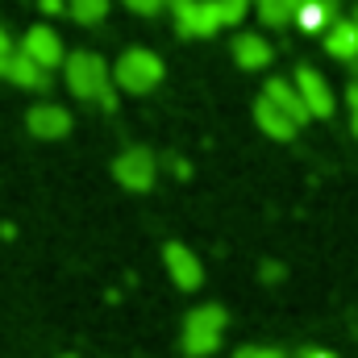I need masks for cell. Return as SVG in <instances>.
<instances>
[{
	"label": "cell",
	"mask_w": 358,
	"mask_h": 358,
	"mask_svg": "<svg viewBox=\"0 0 358 358\" xmlns=\"http://www.w3.org/2000/svg\"><path fill=\"white\" fill-rule=\"evenodd\" d=\"M63 67H67V88L76 92L80 100H100L104 108H117L113 76H108V67H104L100 55H92V50H76V55L63 59Z\"/></svg>",
	"instance_id": "cell-1"
},
{
	"label": "cell",
	"mask_w": 358,
	"mask_h": 358,
	"mask_svg": "<svg viewBox=\"0 0 358 358\" xmlns=\"http://www.w3.org/2000/svg\"><path fill=\"white\" fill-rule=\"evenodd\" d=\"M355 84H358V63H355Z\"/></svg>",
	"instance_id": "cell-27"
},
{
	"label": "cell",
	"mask_w": 358,
	"mask_h": 358,
	"mask_svg": "<svg viewBox=\"0 0 358 358\" xmlns=\"http://www.w3.org/2000/svg\"><path fill=\"white\" fill-rule=\"evenodd\" d=\"M300 358H338V355H329V350H317V346H308V350H304Z\"/></svg>",
	"instance_id": "cell-23"
},
{
	"label": "cell",
	"mask_w": 358,
	"mask_h": 358,
	"mask_svg": "<svg viewBox=\"0 0 358 358\" xmlns=\"http://www.w3.org/2000/svg\"><path fill=\"white\" fill-rule=\"evenodd\" d=\"M25 125H29L34 138L55 142V138H67V134H71V113H67L63 104H34L29 117H25Z\"/></svg>",
	"instance_id": "cell-8"
},
{
	"label": "cell",
	"mask_w": 358,
	"mask_h": 358,
	"mask_svg": "<svg viewBox=\"0 0 358 358\" xmlns=\"http://www.w3.org/2000/svg\"><path fill=\"white\" fill-rule=\"evenodd\" d=\"M346 100H350V125H355V134H358V84H350Z\"/></svg>",
	"instance_id": "cell-21"
},
{
	"label": "cell",
	"mask_w": 358,
	"mask_h": 358,
	"mask_svg": "<svg viewBox=\"0 0 358 358\" xmlns=\"http://www.w3.org/2000/svg\"><path fill=\"white\" fill-rule=\"evenodd\" d=\"M234 358H283L279 350H271V346H242Z\"/></svg>",
	"instance_id": "cell-20"
},
{
	"label": "cell",
	"mask_w": 358,
	"mask_h": 358,
	"mask_svg": "<svg viewBox=\"0 0 358 358\" xmlns=\"http://www.w3.org/2000/svg\"><path fill=\"white\" fill-rule=\"evenodd\" d=\"M234 59H238L242 67H267L271 46L259 38V34H238V38H234Z\"/></svg>",
	"instance_id": "cell-13"
},
{
	"label": "cell",
	"mask_w": 358,
	"mask_h": 358,
	"mask_svg": "<svg viewBox=\"0 0 358 358\" xmlns=\"http://www.w3.org/2000/svg\"><path fill=\"white\" fill-rule=\"evenodd\" d=\"M163 4H171V8H183V4H192V0H163Z\"/></svg>",
	"instance_id": "cell-26"
},
{
	"label": "cell",
	"mask_w": 358,
	"mask_h": 358,
	"mask_svg": "<svg viewBox=\"0 0 358 358\" xmlns=\"http://www.w3.org/2000/svg\"><path fill=\"white\" fill-rule=\"evenodd\" d=\"M21 55H25L34 67L50 71V67L63 63V38H59L50 25H34V29L25 34V42H21Z\"/></svg>",
	"instance_id": "cell-6"
},
{
	"label": "cell",
	"mask_w": 358,
	"mask_h": 358,
	"mask_svg": "<svg viewBox=\"0 0 358 358\" xmlns=\"http://www.w3.org/2000/svg\"><path fill=\"white\" fill-rule=\"evenodd\" d=\"M176 25L183 38H208L221 29V8H217V0H192V4L176 8Z\"/></svg>",
	"instance_id": "cell-5"
},
{
	"label": "cell",
	"mask_w": 358,
	"mask_h": 358,
	"mask_svg": "<svg viewBox=\"0 0 358 358\" xmlns=\"http://www.w3.org/2000/svg\"><path fill=\"white\" fill-rule=\"evenodd\" d=\"M325 50H329L334 59L358 63V25L355 21H334V25H329V38H325Z\"/></svg>",
	"instance_id": "cell-12"
},
{
	"label": "cell",
	"mask_w": 358,
	"mask_h": 358,
	"mask_svg": "<svg viewBox=\"0 0 358 358\" xmlns=\"http://www.w3.org/2000/svg\"><path fill=\"white\" fill-rule=\"evenodd\" d=\"M159 80H163V59L155 50H125L113 67V84L121 92H134V96L150 92Z\"/></svg>",
	"instance_id": "cell-2"
},
{
	"label": "cell",
	"mask_w": 358,
	"mask_h": 358,
	"mask_svg": "<svg viewBox=\"0 0 358 358\" xmlns=\"http://www.w3.org/2000/svg\"><path fill=\"white\" fill-rule=\"evenodd\" d=\"M296 96L304 100L308 117H334V92L321 80V71L300 67V71H296Z\"/></svg>",
	"instance_id": "cell-7"
},
{
	"label": "cell",
	"mask_w": 358,
	"mask_h": 358,
	"mask_svg": "<svg viewBox=\"0 0 358 358\" xmlns=\"http://www.w3.org/2000/svg\"><path fill=\"white\" fill-rule=\"evenodd\" d=\"M0 80H8V84H17V88H46V84H50V80H46V71H42V67H34L21 50L0 55Z\"/></svg>",
	"instance_id": "cell-10"
},
{
	"label": "cell",
	"mask_w": 358,
	"mask_h": 358,
	"mask_svg": "<svg viewBox=\"0 0 358 358\" xmlns=\"http://www.w3.org/2000/svg\"><path fill=\"white\" fill-rule=\"evenodd\" d=\"M67 8H71V17H76L80 25H96V21H104L108 0H67Z\"/></svg>",
	"instance_id": "cell-17"
},
{
	"label": "cell",
	"mask_w": 358,
	"mask_h": 358,
	"mask_svg": "<svg viewBox=\"0 0 358 358\" xmlns=\"http://www.w3.org/2000/svg\"><path fill=\"white\" fill-rule=\"evenodd\" d=\"M255 4H259L263 25H287V21L300 13V4H304V0H255Z\"/></svg>",
	"instance_id": "cell-15"
},
{
	"label": "cell",
	"mask_w": 358,
	"mask_h": 358,
	"mask_svg": "<svg viewBox=\"0 0 358 358\" xmlns=\"http://www.w3.org/2000/svg\"><path fill=\"white\" fill-rule=\"evenodd\" d=\"M329 13H334V0H304L300 13H296V25L313 34V29H321L329 21Z\"/></svg>",
	"instance_id": "cell-16"
},
{
	"label": "cell",
	"mask_w": 358,
	"mask_h": 358,
	"mask_svg": "<svg viewBox=\"0 0 358 358\" xmlns=\"http://www.w3.org/2000/svg\"><path fill=\"white\" fill-rule=\"evenodd\" d=\"M263 279H267V283H279V279H283V267H279V263H263Z\"/></svg>",
	"instance_id": "cell-22"
},
{
	"label": "cell",
	"mask_w": 358,
	"mask_h": 358,
	"mask_svg": "<svg viewBox=\"0 0 358 358\" xmlns=\"http://www.w3.org/2000/svg\"><path fill=\"white\" fill-rule=\"evenodd\" d=\"M113 176H117L121 187H129V192H146L155 183V155L146 146H129L125 155H117Z\"/></svg>",
	"instance_id": "cell-4"
},
{
	"label": "cell",
	"mask_w": 358,
	"mask_h": 358,
	"mask_svg": "<svg viewBox=\"0 0 358 358\" xmlns=\"http://www.w3.org/2000/svg\"><path fill=\"white\" fill-rule=\"evenodd\" d=\"M125 4H129V13H142V17H155L163 8V0H125Z\"/></svg>",
	"instance_id": "cell-19"
},
{
	"label": "cell",
	"mask_w": 358,
	"mask_h": 358,
	"mask_svg": "<svg viewBox=\"0 0 358 358\" xmlns=\"http://www.w3.org/2000/svg\"><path fill=\"white\" fill-rule=\"evenodd\" d=\"M263 100H267V104H275V108H279V113H283V117H287L296 129L308 121V108H304V100L296 96V84H287V80H267Z\"/></svg>",
	"instance_id": "cell-11"
},
{
	"label": "cell",
	"mask_w": 358,
	"mask_h": 358,
	"mask_svg": "<svg viewBox=\"0 0 358 358\" xmlns=\"http://www.w3.org/2000/svg\"><path fill=\"white\" fill-rule=\"evenodd\" d=\"M163 259H167V271H171V279H176L183 292H196V287L204 283V267H200V259H196L183 242H167Z\"/></svg>",
	"instance_id": "cell-9"
},
{
	"label": "cell",
	"mask_w": 358,
	"mask_h": 358,
	"mask_svg": "<svg viewBox=\"0 0 358 358\" xmlns=\"http://www.w3.org/2000/svg\"><path fill=\"white\" fill-rule=\"evenodd\" d=\"M355 25H358V8H355Z\"/></svg>",
	"instance_id": "cell-28"
},
{
	"label": "cell",
	"mask_w": 358,
	"mask_h": 358,
	"mask_svg": "<svg viewBox=\"0 0 358 358\" xmlns=\"http://www.w3.org/2000/svg\"><path fill=\"white\" fill-rule=\"evenodd\" d=\"M42 13H63V0H42Z\"/></svg>",
	"instance_id": "cell-24"
},
{
	"label": "cell",
	"mask_w": 358,
	"mask_h": 358,
	"mask_svg": "<svg viewBox=\"0 0 358 358\" xmlns=\"http://www.w3.org/2000/svg\"><path fill=\"white\" fill-rule=\"evenodd\" d=\"M0 55H13V38H8L4 29H0Z\"/></svg>",
	"instance_id": "cell-25"
},
{
	"label": "cell",
	"mask_w": 358,
	"mask_h": 358,
	"mask_svg": "<svg viewBox=\"0 0 358 358\" xmlns=\"http://www.w3.org/2000/svg\"><path fill=\"white\" fill-rule=\"evenodd\" d=\"M255 121H259V129H263V134L279 138V142L296 138V125H292V121H287L275 104H267V100H259V104H255Z\"/></svg>",
	"instance_id": "cell-14"
},
{
	"label": "cell",
	"mask_w": 358,
	"mask_h": 358,
	"mask_svg": "<svg viewBox=\"0 0 358 358\" xmlns=\"http://www.w3.org/2000/svg\"><path fill=\"white\" fill-rule=\"evenodd\" d=\"M63 358H76V355H63Z\"/></svg>",
	"instance_id": "cell-29"
},
{
	"label": "cell",
	"mask_w": 358,
	"mask_h": 358,
	"mask_svg": "<svg viewBox=\"0 0 358 358\" xmlns=\"http://www.w3.org/2000/svg\"><path fill=\"white\" fill-rule=\"evenodd\" d=\"M217 8H221V25H238L250 13V0H217Z\"/></svg>",
	"instance_id": "cell-18"
},
{
	"label": "cell",
	"mask_w": 358,
	"mask_h": 358,
	"mask_svg": "<svg viewBox=\"0 0 358 358\" xmlns=\"http://www.w3.org/2000/svg\"><path fill=\"white\" fill-rule=\"evenodd\" d=\"M225 308L221 304H204L196 313H187V325H183V350L192 358H204L221 346V329H225Z\"/></svg>",
	"instance_id": "cell-3"
}]
</instances>
